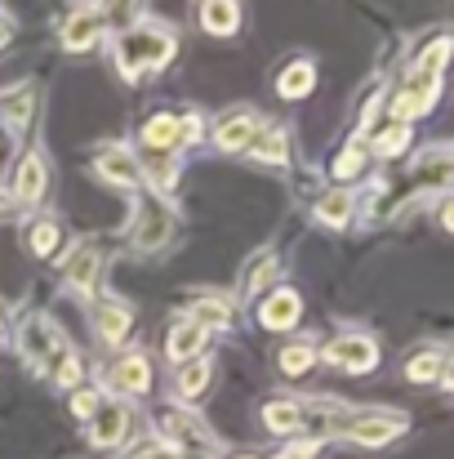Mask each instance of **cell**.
<instances>
[{
	"label": "cell",
	"instance_id": "cell-20",
	"mask_svg": "<svg viewBox=\"0 0 454 459\" xmlns=\"http://www.w3.org/2000/svg\"><path fill=\"white\" fill-rule=\"evenodd\" d=\"M187 321L192 325H201L205 334L210 330H232V307H227V299H196V304L187 307Z\"/></svg>",
	"mask_w": 454,
	"mask_h": 459
},
{
	"label": "cell",
	"instance_id": "cell-2",
	"mask_svg": "<svg viewBox=\"0 0 454 459\" xmlns=\"http://www.w3.org/2000/svg\"><path fill=\"white\" fill-rule=\"evenodd\" d=\"M18 348H22V357H27L31 370H49V366L67 352L63 330H58L45 312H31V316L18 321Z\"/></svg>",
	"mask_w": 454,
	"mask_h": 459
},
{
	"label": "cell",
	"instance_id": "cell-18",
	"mask_svg": "<svg viewBox=\"0 0 454 459\" xmlns=\"http://www.w3.org/2000/svg\"><path fill=\"white\" fill-rule=\"evenodd\" d=\"M210 379H214V366H210L205 357H192L187 366H178V375H174V393H178L183 402H192V397H201V393L210 388Z\"/></svg>",
	"mask_w": 454,
	"mask_h": 459
},
{
	"label": "cell",
	"instance_id": "cell-9",
	"mask_svg": "<svg viewBox=\"0 0 454 459\" xmlns=\"http://www.w3.org/2000/svg\"><path fill=\"white\" fill-rule=\"evenodd\" d=\"M125 429H130V406L125 402H103L90 420V446L99 451H116L125 442Z\"/></svg>",
	"mask_w": 454,
	"mask_h": 459
},
{
	"label": "cell",
	"instance_id": "cell-17",
	"mask_svg": "<svg viewBox=\"0 0 454 459\" xmlns=\"http://www.w3.org/2000/svg\"><path fill=\"white\" fill-rule=\"evenodd\" d=\"M130 325H134L130 304H121V299H99V334H103V343H121V339L130 334Z\"/></svg>",
	"mask_w": 454,
	"mask_h": 459
},
{
	"label": "cell",
	"instance_id": "cell-1",
	"mask_svg": "<svg viewBox=\"0 0 454 459\" xmlns=\"http://www.w3.org/2000/svg\"><path fill=\"white\" fill-rule=\"evenodd\" d=\"M174 45H178V36L165 22H134L116 36V67L130 81H139L143 72H156L174 58Z\"/></svg>",
	"mask_w": 454,
	"mask_h": 459
},
{
	"label": "cell",
	"instance_id": "cell-11",
	"mask_svg": "<svg viewBox=\"0 0 454 459\" xmlns=\"http://www.w3.org/2000/svg\"><path fill=\"white\" fill-rule=\"evenodd\" d=\"M347 442H356V446H388L392 437H401L406 433V415H356L347 429Z\"/></svg>",
	"mask_w": 454,
	"mask_h": 459
},
{
	"label": "cell",
	"instance_id": "cell-25",
	"mask_svg": "<svg viewBox=\"0 0 454 459\" xmlns=\"http://www.w3.org/2000/svg\"><path fill=\"white\" fill-rule=\"evenodd\" d=\"M22 241H27V250H31L36 259H45V255H54V250H58L63 232H58V223H54V219H31Z\"/></svg>",
	"mask_w": 454,
	"mask_h": 459
},
{
	"label": "cell",
	"instance_id": "cell-37",
	"mask_svg": "<svg viewBox=\"0 0 454 459\" xmlns=\"http://www.w3.org/2000/svg\"><path fill=\"white\" fill-rule=\"evenodd\" d=\"M9 40V18H0V45Z\"/></svg>",
	"mask_w": 454,
	"mask_h": 459
},
{
	"label": "cell",
	"instance_id": "cell-27",
	"mask_svg": "<svg viewBox=\"0 0 454 459\" xmlns=\"http://www.w3.org/2000/svg\"><path fill=\"white\" fill-rule=\"evenodd\" d=\"M281 277V268H277V255L272 250H263L259 259H254V268L245 273V295H259L263 286H272Z\"/></svg>",
	"mask_w": 454,
	"mask_h": 459
},
{
	"label": "cell",
	"instance_id": "cell-30",
	"mask_svg": "<svg viewBox=\"0 0 454 459\" xmlns=\"http://www.w3.org/2000/svg\"><path fill=\"white\" fill-rule=\"evenodd\" d=\"M406 143H410V126H388L379 139H374V152L379 156H397V152H406Z\"/></svg>",
	"mask_w": 454,
	"mask_h": 459
},
{
	"label": "cell",
	"instance_id": "cell-22",
	"mask_svg": "<svg viewBox=\"0 0 454 459\" xmlns=\"http://www.w3.org/2000/svg\"><path fill=\"white\" fill-rule=\"evenodd\" d=\"M263 424L272 433H299L303 429V402H290V397H272L263 406Z\"/></svg>",
	"mask_w": 454,
	"mask_h": 459
},
{
	"label": "cell",
	"instance_id": "cell-4",
	"mask_svg": "<svg viewBox=\"0 0 454 459\" xmlns=\"http://www.w3.org/2000/svg\"><path fill=\"white\" fill-rule=\"evenodd\" d=\"M160 424H165V433H169V446H174V451H192V455H214V451H218V437L210 433V424H205V420H196V415H192V411H183V406H178V411L169 406V411L160 415Z\"/></svg>",
	"mask_w": 454,
	"mask_h": 459
},
{
	"label": "cell",
	"instance_id": "cell-35",
	"mask_svg": "<svg viewBox=\"0 0 454 459\" xmlns=\"http://www.w3.org/2000/svg\"><path fill=\"white\" fill-rule=\"evenodd\" d=\"M277 459H316V442H299V446H290L286 455H277Z\"/></svg>",
	"mask_w": 454,
	"mask_h": 459
},
{
	"label": "cell",
	"instance_id": "cell-12",
	"mask_svg": "<svg viewBox=\"0 0 454 459\" xmlns=\"http://www.w3.org/2000/svg\"><path fill=\"white\" fill-rule=\"evenodd\" d=\"M94 174H99L103 183H112V187H139V183H143V165L125 152V148H103L99 160H94Z\"/></svg>",
	"mask_w": 454,
	"mask_h": 459
},
{
	"label": "cell",
	"instance_id": "cell-29",
	"mask_svg": "<svg viewBox=\"0 0 454 459\" xmlns=\"http://www.w3.org/2000/svg\"><path fill=\"white\" fill-rule=\"evenodd\" d=\"M441 375V352H419V357H410V366H406V379L410 384H433Z\"/></svg>",
	"mask_w": 454,
	"mask_h": 459
},
{
	"label": "cell",
	"instance_id": "cell-10",
	"mask_svg": "<svg viewBox=\"0 0 454 459\" xmlns=\"http://www.w3.org/2000/svg\"><path fill=\"white\" fill-rule=\"evenodd\" d=\"M103 31H107V13H103V9H76V13L63 18V45H67L72 54L94 49V45L103 40Z\"/></svg>",
	"mask_w": 454,
	"mask_h": 459
},
{
	"label": "cell",
	"instance_id": "cell-26",
	"mask_svg": "<svg viewBox=\"0 0 454 459\" xmlns=\"http://www.w3.org/2000/svg\"><path fill=\"white\" fill-rule=\"evenodd\" d=\"M347 219H352V196H347V192H325V196L316 201V223L343 228Z\"/></svg>",
	"mask_w": 454,
	"mask_h": 459
},
{
	"label": "cell",
	"instance_id": "cell-14",
	"mask_svg": "<svg viewBox=\"0 0 454 459\" xmlns=\"http://www.w3.org/2000/svg\"><path fill=\"white\" fill-rule=\"evenodd\" d=\"M45 192H49L45 156L27 152L22 156V165H18V174H13V196H18V201H27V205H36V201H45Z\"/></svg>",
	"mask_w": 454,
	"mask_h": 459
},
{
	"label": "cell",
	"instance_id": "cell-7",
	"mask_svg": "<svg viewBox=\"0 0 454 459\" xmlns=\"http://www.w3.org/2000/svg\"><path fill=\"white\" fill-rule=\"evenodd\" d=\"M325 361L338 366V370H347V375H365V370L379 366V348H374V339H365V334H343V339H330Z\"/></svg>",
	"mask_w": 454,
	"mask_h": 459
},
{
	"label": "cell",
	"instance_id": "cell-6",
	"mask_svg": "<svg viewBox=\"0 0 454 459\" xmlns=\"http://www.w3.org/2000/svg\"><path fill=\"white\" fill-rule=\"evenodd\" d=\"M196 134H201V121L196 117H169V112H160V117H151L148 126H143V148L174 152V148L192 143Z\"/></svg>",
	"mask_w": 454,
	"mask_h": 459
},
{
	"label": "cell",
	"instance_id": "cell-39",
	"mask_svg": "<svg viewBox=\"0 0 454 459\" xmlns=\"http://www.w3.org/2000/svg\"><path fill=\"white\" fill-rule=\"evenodd\" d=\"M241 459H254V455H241Z\"/></svg>",
	"mask_w": 454,
	"mask_h": 459
},
{
	"label": "cell",
	"instance_id": "cell-15",
	"mask_svg": "<svg viewBox=\"0 0 454 459\" xmlns=\"http://www.w3.org/2000/svg\"><path fill=\"white\" fill-rule=\"evenodd\" d=\"M205 339H210V334L183 316V321H174V325H169V334H165V357H169V361H178V366H187V361L205 348Z\"/></svg>",
	"mask_w": 454,
	"mask_h": 459
},
{
	"label": "cell",
	"instance_id": "cell-19",
	"mask_svg": "<svg viewBox=\"0 0 454 459\" xmlns=\"http://www.w3.org/2000/svg\"><path fill=\"white\" fill-rule=\"evenodd\" d=\"M31 112H36V90H31V85H22V90H13V94H0V121H4L9 130H27Z\"/></svg>",
	"mask_w": 454,
	"mask_h": 459
},
{
	"label": "cell",
	"instance_id": "cell-31",
	"mask_svg": "<svg viewBox=\"0 0 454 459\" xmlns=\"http://www.w3.org/2000/svg\"><path fill=\"white\" fill-rule=\"evenodd\" d=\"M49 370H54V384H58V388H76V384H81V357H76V352H63Z\"/></svg>",
	"mask_w": 454,
	"mask_h": 459
},
{
	"label": "cell",
	"instance_id": "cell-33",
	"mask_svg": "<svg viewBox=\"0 0 454 459\" xmlns=\"http://www.w3.org/2000/svg\"><path fill=\"white\" fill-rule=\"evenodd\" d=\"M99 406H103V393H94V388H81V393L72 397V415H76V420H94Z\"/></svg>",
	"mask_w": 454,
	"mask_h": 459
},
{
	"label": "cell",
	"instance_id": "cell-23",
	"mask_svg": "<svg viewBox=\"0 0 454 459\" xmlns=\"http://www.w3.org/2000/svg\"><path fill=\"white\" fill-rule=\"evenodd\" d=\"M201 27L214 31V36H232V31L241 27V4H232V0L201 4Z\"/></svg>",
	"mask_w": 454,
	"mask_h": 459
},
{
	"label": "cell",
	"instance_id": "cell-38",
	"mask_svg": "<svg viewBox=\"0 0 454 459\" xmlns=\"http://www.w3.org/2000/svg\"><path fill=\"white\" fill-rule=\"evenodd\" d=\"M446 379H450V388H454V361H450V370H446Z\"/></svg>",
	"mask_w": 454,
	"mask_h": 459
},
{
	"label": "cell",
	"instance_id": "cell-8",
	"mask_svg": "<svg viewBox=\"0 0 454 459\" xmlns=\"http://www.w3.org/2000/svg\"><path fill=\"white\" fill-rule=\"evenodd\" d=\"M259 134H263V121H259V112H245V108H236V112H227V117L218 121V130H214V143H218L223 152H250Z\"/></svg>",
	"mask_w": 454,
	"mask_h": 459
},
{
	"label": "cell",
	"instance_id": "cell-36",
	"mask_svg": "<svg viewBox=\"0 0 454 459\" xmlns=\"http://www.w3.org/2000/svg\"><path fill=\"white\" fill-rule=\"evenodd\" d=\"M441 228H446V232H454V201H446V205H441Z\"/></svg>",
	"mask_w": 454,
	"mask_h": 459
},
{
	"label": "cell",
	"instance_id": "cell-3",
	"mask_svg": "<svg viewBox=\"0 0 454 459\" xmlns=\"http://www.w3.org/2000/svg\"><path fill=\"white\" fill-rule=\"evenodd\" d=\"M130 237H134V246H139V250H160V246L174 237V210L165 205V196H160V192H139Z\"/></svg>",
	"mask_w": 454,
	"mask_h": 459
},
{
	"label": "cell",
	"instance_id": "cell-21",
	"mask_svg": "<svg viewBox=\"0 0 454 459\" xmlns=\"http://www.w3.org/2000/svg\"><path fill=\"white\" fill-rule=\"evenodd\" d=\"M312 85H316V67H312L307 58H295V63L281 67V76H277V94H281V99H303V94H312Z\"/></svg>",
	"mask_w": 454,
	"mask_h": 459
},
{
	"label": "cell",
	"instance_id": "cell-24",
	"mask_svg": "<svg viewBox=\"0 0 454 459\" xmlns=\"http://www.w3.org/2000/svg\"><path fill=\"white\" fill-rule=\"evenodd\" d=\"M250 156H254L259 165H286V160H290V139H286V130H263V134L254 139Z\"/></svg>",
	"mask_w": 454,
	"mask_h": 459
},
{
	"label": "cell",
	"instance_id": "cell-28",
	"mask_svg": "<svg viewBox=\"0 0 454 459\" xmlns=\"http://www.w3.org/2000/svg\"><path fill=\"white\" fill-rule=\"evenodd\" d=\"M281 375H290V379H299L312 370V361H316V348L312 343H290V348H281Z\"/></svg>",
	"mask_w": 454,
	"mask_h": 459
},
{
	"label": "cell",
	"instance_id": "cell-34",
	"mask_svg": "<svg viewBox=\"0 0 454 459\" xmlns=\"http://www.w3.org/2000/svg\"><path fill=\"white\" fill-rule=\"evenodd\" d=\"M130 459H178V451H174L169 442H143Z\"/></svg>",
	"mask_w": 454,
	"mask_h": 459
},
{
	"label": "cell",
	"instance_id": "cell-16",
	"mask_svg": "<svg viewBox=\"0 0 454 459\" xmlns=\"http://www.w3.org/2000/svg\"><path fill=\"white\" fill-rule=\"evenodd\" d=\"M299 312H303V299L295 290H272V295L263 299V307H259V321H263L268 330H290V325L299 321Z\"/></svg>",
	"mask_w": 454,
	"mask_h": 459
},
{
	"label": "cell",
	"instance_id": "cell-5",
	"mask_svg": "<svg viewBox=\"0 0 454 459\" xmlns=\"http://www.w3.org/2000/svg\"><path fill=\"white\" fill-rule=\"evenodd\" d=\"M99 277H103V255H99V246H94V241H81V246L63 259V281H67V290H72V295L94 299Z\"/></svg>",
	"mask_w": 454,
	"mask_h": 459
},
{
	"label": "cell",
	"instance_id": "cell-32",
	"mask_svg": "<svg viewBox=\"0 0 454 459\" xmlns=\"http://www.w3.org/2000/svg\"><path fill=\"white\" fill-rule=\"evenodd\" d=\"M365 169V148H343L334 160V178H356Z\"/></svg>",
	"mask_w": 454,
	"mask_h": 459
},
{
	"label": "cell",
	"instance_id": "cell-13",
	"mask_svg": "<svg viewBox=\"0 0 454 459\" xmlns=\"http://www.w3.org/2000/svg\"><path fill=\"white\" fill-rule=\"evenodd\" d=\"M112 388L125 393V397H143L151 388V361L143 352H125V357L112 366Z\"/></svg>",
	"mask_w": 454,
	"mask_h": 459
}]
</instances>
